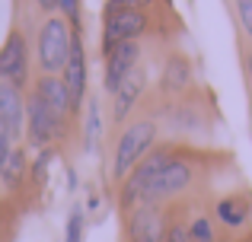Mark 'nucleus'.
I'll return each instance as SVG.
<instances>
[{"label": "nucleus", "instance_id": "f257e3e1", "mask_svg": "<svg viewBox=\"0 0 252 242\" xmlns=\"http://www.w3.org/2000/svg\"><path fill=\"white\" fill-rule=\"evenodd\" d=\"M157 140V124L154 121H134L128 124V128L122 131V137H118V147H115V162H112V175H115L118 182L128 179L131 169L137 166V162L144 160V153L150 150V143Z\"/></svg>", "mask_w": 252, "mask_h": 242}, {"label": "nucleus", "instance_id": "a211bd4d", "mask_svg": "<svg viewBox=\"0 0 252 242\" xmlns=\"http://www.w3.org/2000/svg\"><path fill=\"white\" fill-rule=\"evenodd\" d=\"M189 236H191V242H214V226L204 217H198L195 223L189 226Z\"/></svg>", "mask_w": 252, "mask_h": 242}, {"label": "nucleus", "instance_id": "9b49d317", "mask_svg": "<svg viewBox=\"0 0 252 242\" xmlns=\"http://www.w3.org/2000/svg\"><path fill=\"white\" fill-rule=\"evenodd\" d=\"M35 93L42 96V102H45V106H48L51 112L58 115V121H64L70 112H74V102H70V93H67V86H64L61 77L45 74L42 80L35 83Z\"/></svg>", "mask_w": 252, "mask_h": 242}, {"label": "nucleus", "instance_id": "b1692460", "mask_svg": "<svg viewBox=\"0 0 252 242\" xmlns=\"http://www.w3.org/2000/svg\"><path fill=\"white\" fill-rule=\"evenodd\" d=\"M10 143H13V137L6 134V131H3V124H0V169L6 166V160H10V153H13V147H10Z\"/></svg>", "mask_w": 252, "mask_h": 242}, {"label": "nucleus", "instance_id": "393cba45", "mask_svg": "<svg viewBox=\"0 0 252 242\" xmlns=\"http://www.w3.org/2000/svg\"><path fill=\"white\" fill-rule=\"evenodd\" d=\"M35 3L42 6V10H55V6H58V0H35Z\"/></svg>", "mask_w": 252, "mask_h": 242}, {"label": "nucleus", "instance_id": "412c9836", "mask_svg": "<svg viewBox=\"0 0 252 242\" xmlns=\"http://www.w3.org/2000/svg\"><path fill=\"white\" fill-rule=\"evenodd\" d=\"M154 0H109V6L105 10H144V6H150Z\"/></svg>", "mask_w": 252, "mask_h": 242}, {"label": "nucleus", "instance_id": "39448f33", "mask_svg": "<svg viewBox=\"0 0 252 242\" xmlns=\"http://www.w3.org/2000/svg\"><path fill=\"white\" fill-rule=\"evenodd\" d=\"M191 179H195V169L185 160H176V156H172L166 166L160 169V175L154 179V185L147 188L144 204H154V201H163V198H172V194L185 191V188L191 185Z\"/></svg>", "mask_w": 252, "mask_h": 242}, {"label": "nucleus", "instance_id": "ddd939ff", "mask_svg": "<svg viewBox=\"0 0 252 242\" xmlns=\"http://www.w3.org/2000/svg\"><path fill=\"white\" fill-rule=\"evenodd\" d=\"M144 86H147L144 70H134V74L125 77V83L115 89V108H112V118H115V121H125V118H128L131 108H134V102L141 99Z\"/></svg>", "mask_w": 252, "mask_h": 242}, {"label": "nucleus", "instance_id": "4be33fe9", "mask_svg": "<svg viewBox=\"0 0 252 242\" xmlns=\"http://www.w3.org/2000/svg\"><path fill=\"white\" fill-rule=\"evenodd\" d=\"M58 10H61L64 16H67L77 29H80V10H77V0H58Z\"/></svg>", "mask_w": 252, "mask_h": 242}, {"label": "nucleus", "instance_id": "4468645a", "mask_svg": "<svg viewBox=\"0 0 252 242\" xmlns=\"http://www.w3.org/2000/svg\"><path fill=\"white\" fill-rule=\"evenodd\" d=\"M191 80V64L185 54H172L163 67V77H160V89L163 93H182Z\"/></svg>", "mask_w": 252, "mask_h": 242}, {"label": "nucleus", "instance_id": "6ab92c4d", "mask_svg": "<svg viewBox=\"0 0 252 242\" xmlns=\"http://www.w3.org/2000/svg\"><path fill=\"white\" fill-rule=\"evenodd\" d=\"M67 242H83V214L74 211L67 220Z\"/></svg>", "mask_w": 252, "mask_h": 242}, {"label": "nucleus", "instance_id": "423d86ee", "mask_svg": "<svg viewBox=\"0 0 252 242\" xmlns=\"http://www.w3.org/2000/svg\"><path fill=\"white\" fill-rule=\"evenodd\" d=\"M26 74H29V48H26V38L19 32H10L0 48V80L13 83V86H23Z\"/></svg>", "mask_w": 252, "mask_h": 242}, {"label": "nucleus", "instance_id": "20e7f679", "mask_svg": "<svg viewBox=\"0 0 252 242\" xmlns=\"http://www.w3.org/2000/svg\"><path fill=\"white\" fill-rule=\"evenodd\" d=\"M172 160L169 150H157L154 156H147V160H141L134 169H131V175L122 182V204L125 207H134L137 201H144V194H147V188L154 185V179L160 175V169L166 166Z\"/></svg>", "mask_w": 252, "mask_h": 242}, {"label": "nucleus", "instance_id": "f03ea898", "mask_svg": "<svg viewBox=\"0 0 252 242\" xmlns=\"http://www.w3.org/2000/svg\"><path fill=\"white\" fill-rule=\"evenodd\" d=\"M70 48H74V35H70V26L64 19L55 16L38 29V64H42L45 74L67 67Z\"/></svg>", "mask_w": 252, "mask_h": 242}, {"label": "nucleus", "instance_id": "9d476101", "mask_svg": "<svg viewBox=\"0 0 252 242\" xmlns=\"http://www.w3.org/2000/svg\"><path fill=\"white\" fill-rule=\"evenodd\" d=\"M0 124L10 137H19L26 131V102L13 83L0 80Z\"/></svg>", "mask_w": 252, "mask_h": 242}, {"label": "nucleus", "instance_id": "a878e982", "mask_svg": "<svg viewBox=\"0 0 252 242\" xmlns=\"http://www.w3.org/2000/svg\"><path fill=\"white\" fill-rule=\"evenodd\" d=\"M246 67H249V80H252V51H249V61H246Z\"/></svg>", "mask_w": 252, "mask_h": 242}, {"label": "nucleus", "instance_id": "5701e85b", "mask_svg": "<svg viewBox=\"0 0 252 242\" xmlns=\"http://www.w3.org/2000/svg\"><path fill=\"white\" fill-rule=\"evenodd\" d=\"M163 242H191V236H189V226H182V223L169 226V230H166V236H163Z\"/></svg>", "mask_w": 252, "mask_h": 242}, {"label": "nucleus", "instance_id": "dca6fc26", "mask_svg": "<svg viewBox=\"0 0 252 242\" xmlns=\"http://www.w3.org/2000/svg\"><path fill=\"white\" fill-rule=\"evenodd\" d=\"M23 172H26V150H13L6 166L0 169V179H3L6 188H16L19 182H23Z\"/></svg>", "mask_w": 252, "mask_h": 242}, {"label": "nucleus", "instance_id": "7ed1b4c3", "mask_svg": "<svg viewBox=\"0 0 252 242\" xmlns=\"http://www.w3.org/2000/svg\"><path fill=\"white\" fill-rule=\"evenodd\" d=\"M150 19L144 10H105L102 19V54L118 48L122 42H137L147 32Z\"/></svg>", "mask_w": 252, "mask_h": 242}, {"label": "nucleus", "instance_id": "1a4fd4ad", "mask_svg": "<svg viewBox=\"0 0 252 242\" xmlns=\"http://www.w3.org/2000/svg\"><path fill=\"white\" fill-rule=\"evenodd\" d=\"M64 86L70 93V102H74V112H80V102L86 99V51L80 35H74V48H70L67 67H64Z\"/></svg>", "mask_w": 252, "mask_h": 242}, {"label": "nucleus", "instance_id": "0eeeda50", "mask_svg": "<svg viewBox=\"0 0 252 242\" xmlns=\"http://www.w3.org/2000/svg\"><path fill=\"white\" fill-rule=\"evenodd\" d=\"M137 57H141V48L137 42H122L118 48H112L105 54V89L115 96V89L125 83V77L137 70Z\"/></svg>", "mask_w": 252, "mask_h": 242}, {"label": "nucleus", "instance_id": "f8f14e48", "mask_svg": "<svg viewBox=\"0 0 252 242\" xmlns=\"http://www.w3.org/2000/svg\"><path fill=\"white\" fill-rule=\"evenodd\" d=\"M163 236H166V230H163L157 207L154 204L137 207L131 217V242H163Z\"/></svg>", "mask_w": 252, "mask_h": 242}, {"label": "nucleus", "instance_id": "f3484780", "mask_svg": "<svg viewBox=\"0 0 252 242\" xmlns=\"http://www.w3.org/2000/svg\"><path fill=\"white\" fill-rule=\"evenodd\" d=\"M99 140V106L96 102H90V108H86V150H93Z\"/></svg>", "mask_w": 252, "mask_h": 242}, {"label": "nucleus", "instance_id": "6e6552de", "mask_svg": "<svg viewBox=\"0 0 252 242\" xmlns=\"http://www.w3.org/2000/svg\"><path fill=\"white\" fill-rule=\"evenodd\" d=\"M26 115H29V140L35 143V147H45L48 140H55L58 128L64 124V121H58V115L42 102L38 93L29 96V102H26Z\"/></svg>", "mask_w": 252, "mask_h": 242}, {"label": "nucleus", "instance_id": "aec40b11", "mask_svg": "<svg viewBox=\"0 0 252 242\" xmlns=\"http://www.w3.org/2000/svg\"><path fill=\"white\" fill-rule=\"evenodd\" d=\"M236 10H240V23L246 29V35L252 38V0H236Z\"/></svg>", "mask_w": 252, "mask_h": 242}, {"label": "nucleus", "instance_id": "2eb2a0df", "mask_svg": "<svg viewBox=\"0 0 252 242\" xmlns=\"http://www.w3.org/2000/svg\"><path fill=\"white\" fill-rule=\"evenodd\" d=\"M249 214H252L249 201H246V198H240V194H233V198H223L220 204H217V217H220L227 226H233V230L246 223Z\"/></svg>", "mask_w": 252, "mask_h": 242}]
</instances>
